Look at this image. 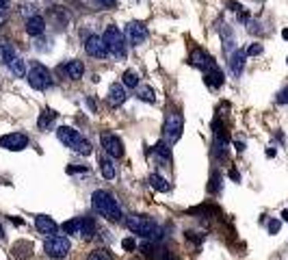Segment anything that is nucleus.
Here are the masks:
<instances>
[{"label":"nucleus","mask_w":288,"mask_h":260,"mask_svg":"<svg viewBox=\"0 0 288 260\" xmlns=\"http://www.w3.org/2000/svg\"><path fill=\"white\" fill-rule=\"evenodd\" d=\"M91 208H94V213L102 215L109 221H121L123 219L119 202L115 200V195H111L109 191H102V189L94 191V195H91Z\"/></svg>","instance_id":"nucleus-1"},{"label":"nucleus","mask_w":288,"mask_h":260,"mask_svg":"<svg viewBox=\"0 0 288 260\" xmlns=\"http://www.w3.org/2000/svg\"><path fill=\"white\" fill-rule=\"evenodd\" d=\"M126 226L132 234L150 238V241H160V236H163L158 223L154 219H150V217H146V215H130L126 219Z\"/></svg>","instance_id":"nucleus-2"},{"label":"nucleus","mask_w":288,"mask_h":260,"mask_svg":"<svg viewBox=\"0 0 288 260\" xmlns=\"http://www.w3.org/2000/svg\"><path fill=\"white\" fill-rule=\"evenodd\" d=\"M57 137H59L61 143L67 145L69 150H74V152L80 154V156H89L91 152H94L91 143H89L85 137H82V134H80L78 130L69 128V126H61V128L57 130Z\"/></svg>","instance_id":"nucleus-3"},{"label":"nucleus","mask_w":288,"mask_h":260,"mask_svg":"<svg viewBox=\"0 0 288 260\" xmlns=\"http://www.w3.org/2000/svg\"><path fill=\"white\" fill-rule=\"evenodd\" d=\"M102 37H104V41H106L111 57H115V59L126 57V39H123V35L119 33V28L115 24L106 26V30H104V35H102Z\"/></svg>","instance_id":"nucleus-4"},{"label":"nucleus","mask_w":288,"mask_h":260,"mask_svg":"<svg viewBox=\"0 0 288 260\" xmlns=\"http://www.w3.org/2000/svg\"><path fill=\"white\" fill-rule=\"evenodd\" d=\"M69 249H71V241L67 236H61V234H55V236H48L46 238V243H44V252L46 256L50 258H65L69 254Z\"/></svg>","instance_id":"nucleus-5"},{"label":"nucleus","mask_w":288,"mask_h":260,"mask_svg":"<svg viewBox=\"0 0 288 260\" xmlns=\"http://www.w3.org/2000/svg\"><path fill=\"white\" fill-rule=\"evenodd\" d=\"M165 141H167L169 145H173L180 137H182V130H184V117L180 115V113H169L167 119H165Z\"/></svg>","instance_id":"nucleus-6"},{"label":"nucleus","mask_w":288,"mask_h":260,"mask_svg":"<svg viewBox=\"0 0 288 260\" xmlns=\"http://www.w3.org/2000/svg\"><path fill=\"white\" fill-rule=\"evenodd\" d=\"M50 82H52V76H50V72H48V67H44V65H33L28 70V85L33 87V89H37V91H46L48 87H50Z\"/></svg>","instance_id":"nucleus-7"},{"label":"nucleus","mask_w":288,"mask_h":260,"mask_svg":"<svg viewBox=\"0 0 288 260\" xmlns=\"http://www.w3.org/2000/svg\"><path fill=\"white\" fill-rule=\"evenodd\" d=\"M100 143H102V150H104L111 159H121L123 156V143L117 134H113V132L100 134Z\"/></svg>","instance_id":"nucleus-8"},{"label":"nucleus","mask_w":288,"mask_h":260,"mask_svg":"<svg viewBox=\"0 0 288 260\" xmlns=\"http://www.w3.org/2000/svg\"><path fill=\"white\" fill-rule=\"evenodd\" d=\"M85 50L89 57H96V59H106L109 57V46L102 35H89L85 39Z\"/></svg>","instance_id":"nucleus-9"},{"label":"nucleus","mask_w":288,"mask_h":260,"mask_svg":"<svg viewBox=\"0 0 288 260\" xmlns=\"http://www.w3.org/2000/svg\"><path fill=\"white\" fill-rule=\"evenodd\" d=\"M26 145H28V137L22 132H9L5 137H0V148H5V150L20 152V150H24Z\"/></svg>","instance_id":"nucleus-10"},{"label":"nucleus","mask_w":288,"mask_h":260,"mask_svg":"<svg viewBox=\"0 0 288 260\" xmlns=\"http://www.w3.org/2000/svg\"><path fill=\"white\" fill-rule=\"evenodd\" d=\"M126 37L132 46H141L143 41L148 39V28L143 26L141 22H130L128 28H126Z\"/></svg>","instance_id":"nucleus-11"},{"label":"nucleus","mask_w":288,"mask_h":260,"mask_svg":"<svg viewBox=\"0 0 288 260\" xmlns=\"http://www.w3.org/2000/svg\"><path fill=\"white\" fill-rule=\"evenodd\" d=\"M35 228H37V232H39V234H44V236H55L57 230H59L57 221L52 219V217H48V215H39V217H35Z\"/></svg>","instance_id":"nucleus-12"},{"label":"nucleus","mask_w":288,"mask_h":260,"mask_svg":"<svg viewBox=\"0 0 288 260\" xmlns=\"http://www.w3.org/2000/svg\"><path fill=\"white\" fill-rule=\"evenodd\" d=\"M80 219V228H78V236L85 238V241H91L96 234H98V226H96V219L91 215H85V217H78Z\"/></svg>","instance_id":"nucleus-13"},{"label":"nucleus","mask_w":288,"mask_h":260,"mask_svg":"<svg viewBox=\"0 0 288 260\" xmlns=\"http://www.w3.org/2000/svg\"><path fill=\"white\" fill-rule=\"evenodd\" d=\"M128 100V93H126V87H123V82L119 85V82H113V85L109 87V104L111 107H119V104H123Z\"/></svg>","instance_id":"nucleus-14"},{"label":"nucleus","mask_w":288,"mask_h":260,"mask_svg":"<svg viewBox=\"0 0 288 260\" xmlns=\"http://www.w3.org/2000/svg\"><path fill=\"white\" fill-rule=\"evenodd\" d=\"M61 72L67 74L69 80H80L82 74H85V65H82L80 61H67V63L61 65Z\"/></svg>","instance_id":"nucleus-15"},{"label":"nucleus","mask_w":288,"mask_h":260,"mask_svg":"<svg viewBox=\"0 0 288 260\" xmlns=\"http://www.w3.org/2000/svg\"><path fill=\"white\" fill-rule=\"evenodd\" d=\"M44 30H46V22H44V18H41V15H35L33 13V15L26 20V33L30 37H39Z\"/></svg>","instance_id":"nucleus-16"},{"label":"nucleus","mask_w":288,"mask_h":260,"mask_svg":"<svg viewBox=\"0 0 288 260\" xmlns=\"http://www.w3.org/2000/svg\"><path fill=\"white\" fill-rule=\"evenodd\" d=\"M204 72H206V82H208L210 87H221V85H223V74H221V70L214 65L212 61L204 67Z\"/></svg>","instance_id":"nucleus-17"},{"label":"nucleus","mask_w":288,"mask_h":260,"mask_svg":"<svg viewBox=\"0 0 288 260\" xmlns=\"http://www.w3.org/2000/svg\"><path fill=\"white\" fill-rule=\"evenodd\" d=\"M150 186L154 191H158V193H169L171 191V182L160 174H152L150 176Z\"/></svg>","instance_id":"nucleus-18"},{"label":"nucleus","mask_w":288,"mask_h":260,"mask_svg":"<svg viewBox=\"0 0 288 260\" xmlns=\"http://www.w3.org/2000/svg\"><path fill=\"white\" fill-rule=\"evenodd\" d=\"M154 156H156L163 165H167L171 161V145L167 141H158L154 145Z\"/></svg>","instance_id":"nucleus-19"},{"label":"nucleus","mask_w":288,"mask_h":260,"mask_svg":"<svg viewBox=\"0 0 288 260\" xmlns=\"http://www.w3.org/2000/svg\"><path fill=\"white\" fill-rule=\"evenodd\" d=\"M245 59H247V52H245V50H236L234 55H232L230 65H232V74H234V76H241V74H243Z\"/></svg>","instance_id":"nucleus-20"},{"label":"nucleus","mask_w":288,"mask_h":260,"mask_svg":"<svg viewBox=\"0 0 288 260\" xmlns=\"http://www.w3.org/2000/svg\"><path fill=\"white\" fill-rule=\"evenodd\" d=\"M98 167H100V174H102V178H106V180H113L115 178V165H113L111 159H106V156H100V161H98Z\"/></svg>","instance_id":"nucleus-21"},{"label":"nucleus","mask_w":288,"mask_h":260,"mask_svg":"<svg viewBox=\"0 0 288 260\" xmlns=\"http://www.w3.org/2000/svg\"><path fill=\"white\" fill-rule=\"evenodd\" d=\"M11 254L20 260H24L28 258L30 254H33V243H28V241H17L13 247H11Z\"/></svg>","instance_id":"nucleus-22"},{"label":"nucleus","mask_w":288,"mask_h":260,"mask_svg":"<svg viewBox=\"0 0 288 260\" xmlns=\"http://www.w3.org/2000/svg\"><path fill=\"white\" fill-rule=\"evenodd\" d=\"M7 67H9V70H11V74H15L17 78H22V76L26 74V67H24V61H22V59H20L17 55H15V57H11V59H9V61H7Z\"/></svg>","instance_id":"nucleus-23"},{"label":"nucleus","mask_w":288,"mask_h":260,"mask_svg":"<svg viewBox=\"0 0 288 260\" xmlns=\"http://www.w3.org/2000/svg\"><path fill=\"white\" fill-rule=\"evenodd\" d=\"M210 61H212V59L206 55L204 50H193V52H191V63H193L195 67H206V65L210 63Z\"/></svg>","instance_id":"nucleus-24"},{"label":"nucleus","mask_w":288,"mask_h":260,"mask_svg":"<svg viewBox=\"0 0 288 260\" xmlns=\"http://www.w3.org/2000/svg\"><path fill=\"white\" fill-rule=\"evenodd\" d=\"M57 119V113L52 111V109H46L44 113L39 115V122H37V126L41 128V130H48L50 128V124H52Z\"/></svg>","instance_id":"nucleus-25"},{"label":"nucleus","mask_w":288,"mask_h":260,"mask_svg":"<svg viewBox=\"0 0 288 260\" xmlns=\"http://www.w3.org/2000/svg\"><path fill=\"white\" fill-rule=\"evenodd\" d=\"M121 82H123V87L137 89V87H139V74H137L135 70H126V72H123V78H121Z\"/></svg>","instance_id":"nucleus-26"},{"label":"nucleus","mask_w":288,"mask_h":260,"mask_svg":"<svg viewBox=\"0 0 288 260\" xmlns=\"http://www.w3.org/2000/svg\"><path fill=\"white\" fill-rule=\"evenodd\" d=\"M137 96H139V100H143V102H156V93H154V89H152L150 85L139 87V89H137Z\"/></svg>","instance_id":"nucleus-27"},{"label":"nucleus","mask_w":288,"mask_h":260,"mask_svg":"<svg viewBox=\"0 0 288 260\" xmlns=\"http://www.w3.org/2000/svg\"><path fill=\"white\" fill-rule=\"evenodd\" d=\"M87 260H113V256H111V252L106 247H98L87 256Z\"/></svg>","instance_id":"nucleus-28"},{"label":"nucleus","mask_w":288,"mask_h":260,"mask_svg":"<svg viewBox=\"0 0 288 260\" xmlns=\"http://www.w3.org/2000/svg\"><path fill=\"white\" fill-rule=\"evenodd\" d=\"M78 228H80V219L76 217V219H69L63 223V232L65 234H78Z\"/></svg>","instance_id":"nucleus-29"},{"label":"nucleus","mask_w":288,"mask_h":260,"mask_svg":"<svg viewBox=\"0 0 288 260\" xmlns=\"http://www.w3.org/2000/svg\"><path fill=\"white\" fill-rule=\"evenodd\" d=\"M258 55H262V44H251L247 48V57H258Z\"/></svg>","instance_id":"nucleus-30"},{"label":"nucleus","mask_w":288,"mask_h":260,"mask_svg":"<svg viewBox=\"0 0 288 260\" xmlns=\"http://www.w3.org/2000/svg\"><path fill=\"white\" fill-rule=\"evenodd\" d=\"M121 247L126 249V252H135V249H137V241H135V238H123Z\"/></svg>","instance_id":"nucleus-31"},{"label":"nucleus","mask_w":288,"mask_h":260,"mask_svg":"<svg viewBox=\"0 0 288 260\" xmlns=\"http://www.w3.org/2000/svg\"><path fill=\"white\" fill-rule=\"evenodd\" d=\"M210 191H212V193H217V191H219V174H217V171H214V174H212V182H210Z\"/></svg>","instance_id":"nucleus-32"},{"label":"nucleus","mask_w":288,"mask_h":260,"mask_svg":"<svg viewBox=\"0 0 288 260\" xmlns=\"http://www.w3.org/2000/svg\"><path fill=\"white\" fill-rule=\"evenodd\" d=\"M78 171L87 174V165H71V167H67V174H78Z\"/></svg>","instance_id":"nucleus-33"},{"label":"nucleus","mask_w":288,"mask_h":260,"mask_svg":"<svg viewBox=\"0 0 288 260\" xmlns=\"http://www.w3.org/2000/svg\"><path fill=\"white\" fill-rule=\"evenodd\" d=\"M160 260H178L176 256H173L169 249H163V254H160Z\"/></svg>","instance_id":"nucleus-34"},{"label":"nucleus","mask_w":288,"mask_h":260,"mask_svg":"<svg viewBox=\"0 0 288 260\" xmlns=\"http://www.w3.org/2000/svg\"><path fill=\"white\" fill-rule=\"evenodd\" d=\"M277 230H280V221H277V219H273V221L269 223V232H271V234H275Z\"/></svg>","instance_id":"nucleus-35"},{"label":"nucleus","mask_w":288,"mask_h":260,"mask_svg":"<svg viewBox=\"0 0 288 260\" xmlns=\"http://www.w3.org/2000/svg\"><path fill=\"white\" fill-rule=\"evenodd\" d=\"M230 178L236 180V182H241V176H239V171H236V169H230Z\"/></svg>","instance_id":"nucleus-36"},{"label":"nucleus","mask_w":288,"mask_h":260,"mask_svg":"<svg viewBox=\"0 0 288 260\" xmlns=\"http://www.w3.org/2000/svg\"><path fill=\"white\" fill-rule=\"evenodd\" d=\"M100 3L104 5V7H115V3H117V0H100Z\"/></svg>","instance_id":"nucleus-37"},{"label":"nucleus","mask_w":288,"mask_h":260,"mask_svg":"<svg viewBox=\"0 0 288 260\" xmlns=\"http://www.w3.org/2000/svg\"><path fill=\"white\" fill-rule=\"evenodd\" d=\"M7 22V15H5V9H0V26Z\"/></svg>","instance_id":"nucleus-38"},{"label":"nucleus","mask_w":288,"mask_h":260,"mask_svg":"<svg viewBox=\"0 0 288 260\" xmlns=\"http://www.w3.org/2000/svg\"><path fill=\"white\" fill-rule=\"evenodd\" d=\"M236 150H239V152H243V150H245V143H241V141H236Z\"/></svg>","instance_id":"nucleus-39"},{"label":"nucleus","mask_w":288,"mask_h":260,"mask_svg":"<svg viewBox=\"0 0 288 260\" xmlns=\"http://www.w3.org/2000/svg\"><path fill=\"white\" fill-rule=\"evenodd\" d=\"M266 156H269V159H273V156H275V150H273V148H269V150H266Z\"/></svg>","instance_id":"nucleus-40"},{"label":"nucleus","mask_w":288,"mask_h":260,"mask_svg":"<svg viewBox=\"0 0 288 260\" xmlns=\"http://www.w3.org/2000/svg\"><path fill=\"white\" fill-rule=\"evenodd\" d=\"M3 238H5V228L0 226V241H3Z\"/></svg>","instance_id":"nucleus-41"},{"label":"nucleus","mask_w":288,"mask_h":260,"mask_svg":"<svg viewBox=\"0 0 288 260\" xmlns=\"http://www.w3.org/2000/svg\"><path fill=\"white\" fill-rule=\"evenodd\" d=\"M282 37H284V39H288V28H284V30H282Z\"/></svg>","instance_id":"nucleus-42"},{"label":"nucleus","mask_w":288,"mask_h":260,"mask_svg":"<svg viewBox=\"0 0 288 260\" xmlns=\"http://www.w3.org/2000/svg\"><path fill=\"white\" fill-rule=\"evenodd\" d=\"M282 219H284V221H288V211H284V213H282Z\"/></svg>","instance_id":"nucleus-43"},{"label":"nucleus","mask_w":288,"mask_h":260,"mask_svg":"<svg viewBox=\"0 0 288 260\" xmlns=\"http://www.w3.org/2000/svg\"><path fill=\"white\" fill-rule=\"evenodd\" d=\"M7 7V0H0V9H5Z\"/></svg>","instance_id":"nucleus-44"}]
</instances>
